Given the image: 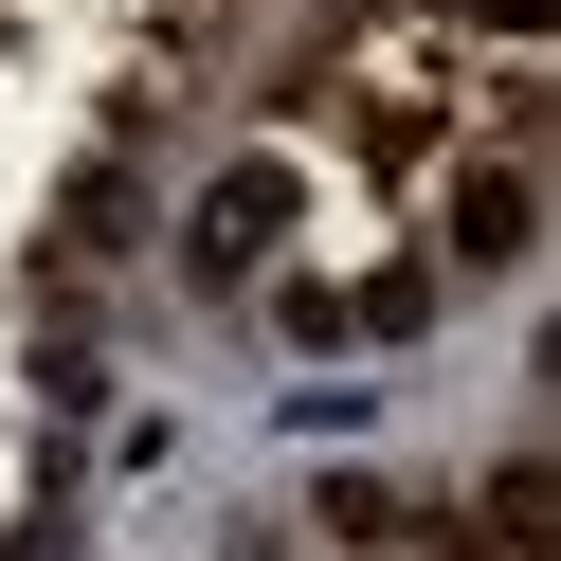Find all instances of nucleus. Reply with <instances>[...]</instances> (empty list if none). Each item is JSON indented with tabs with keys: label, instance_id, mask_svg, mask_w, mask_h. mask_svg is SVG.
<instances>
[{
	"label": "nucleus",
	"instance_id": "f257e3e1",
	"mask_svg": "<svg viewBox=\"0 0 561 561\" xmlns=\"http://www.w3.org/2000/svg\"><path fill=\"white\" fill-rule=\"evenodd\" d=\"M182 254H199V290H254V272L290 254V163H236V182H199Z\"/></svg>",
	"mask_w": 561,
	"mask_h": 561
},
{
	"label": "nucleus",
	"instance_id": "f03ea898",
	"mask_svg": "<svg viewBox=\"0 0 561 561\" xmlns=\"http://www.w3.org/2000/svg\"><path fill=\"white\" fill-rule=\"evenodd\" d=\"M525 236H543V182H525V146L453 163V199H435V254H453V272H525Z\"/></svg>",
	"mask_w": 561,
	"mask_h": 561
},
{
	"label": "nucleus",
	"instance_id": "7ed1b4c3",
	"mask_svg": "<svg viewBox=\"0 0 561 561\" xmlns=\"http://www.w3.org/2000/svg\"><path fill=\"white\" fill-rule=\"evenodd\" d=\"M471 525H489L507 561H561V471H543V453H507V471L471 489Z\"/></svg>",
	"mask_w": 561,
	"mask_h": 561
},
{
	"label": "nucleus",
	"instance_id": "20e7f679",
	"mask_svg": "<svg viewBox=\"0 0 561 561\" xmlns=\"http://www.w3.org/2000/svg\"><path fill=\"white\" fill-rule=\"evenodd\" d=\"M416 525V489H380V471H327V543H399Z\"/></svg>",
	"mask_w": 561,
	"mask_h": 561
},
{
	"label": "nucleus",
	"instance_id": "39448f33",
	"mask_svg": "<svg viewBox=\"0 0 561 561\" xmlns=\"http://www.w3.org/2000/svg\"><path fill=\"white\" fill-rule=\"evenodd\" d=\"M344 308H363L380 344H399V327H435V254H399V272H380V290H344Z\"/></svg>",
	"mask_w": 561,
	"mask_h": 561
},
{
	"label": "nucleus",
	"instance_id": "423d86ee",
	"mask_svg": "<svg viewBox=\"0 0 561 561\" xmlns=\"http://www.w3.org/2000/svg\"><path fill=\"white\" fill-rule=\"evenodd\" d=\"M272 344H363V308H344V290H308V272H290V290H272Z\"/></svg>",
	"mask_w": 561,
	"mask_h": 561
},
{
	"label": "nucleus",
	"instance_id": "0eeeda50",
	"mask_svg": "<svg viewBox=\"0 0 561 561\" xmlns=\"http://www.w3.org/2000/svg\"><path fill=\"white\" fill-rule=\"evenodd\" d=\"M399 561H507V543H489L471 507H416V525H399Z\"/></svg>",
	"mask_w": 561,
	"mask_h": 561
},
{
	"label": "nucleus",
	"instance_id": "6e6552de",
	"mask_svg": "<svg viewBox=\"0 0 561 561\" xmlns=\"http://www.w3.org/2000/svg\"><path fill=\"white\" fill-rule=\"evenodd\" d=\"M453 19H471L489 55H543V19H561V0H453Z\"/></svg>",
	"mask_w": 561,
	"mask_h": 561
}]
</instances>
